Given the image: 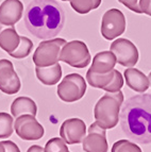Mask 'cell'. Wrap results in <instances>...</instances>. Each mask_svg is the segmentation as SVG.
<instances>
[{
  "label": "cell",
  "mask_w": 151,
  "mask_h": 152,
  "mask_svg": "<svg viewBox=\"0 0 151 152\" xmlns=\"http://www.w3.org/2000/svg\"><path fill=\"white\" fill-rule=\"evenodd\" d=\"M119 122L130 140L139 144H151V94L143 93L123 101Z\"/></svg>",
  "instance_id": "7a4b0ae2"
},
{
  "label": "cell",
  "mask_w": 151,
  "mask_h": 152,
  "mask_svg": "<svg viewBox=\"0 0 151 152\" xmlns=\"http://www.w3.org/2000/svg\"><path fill=\"white\" fill-rule=\"evenodd\" d=\"M116 63V56L112 51H102L94 56L93 64L88 70L95 74H108L115 68Z\"/></svg>",
  "instance_id": "9a60e30c"
},
{
  "label": "cell",
  "mask_w": 151,
  "mask_h": 152,
  "mask_svg": "<svg viewBox=\"0 0 151 152\" xmlns=\"http://www.w3.org/2000/svg\"><path fill=\"white\" fill-rule=\"evenodd\" d=\"M67 42L64 38H51L42 42L33 53V63L38 67H47L59 63L61 52Z\"/></svg>",
  "instance_id": "277c9868"
},
{
  "label": "cell",
  "mask_w": 151,
  "mask_h": 152,
  "mask_svg": "<svg viewBox=\"0 0 151 152\" xmlns=\"http://www.w3.org/2000/svg\"><path fill=\"white\" fill-rule=\"evenodd\" d=\"M106 130L94 122L88 128V135L84 137L82 148L85 152H108Z\"/></svg>",
  "instance_id": "7c38bea8"
},
{
  "label": "cell",
  "mask_w": 151,
  "mask_h": 152,
  "mask_svg": "<svg viewBox=\"0 0 151 152\" xmlns=\"http://www.w3.org/2000/svg\"><path fill=\"white\" fill-rule=\"evenodd\" d=\"M2 144L5 148V152H20L18 146L12 140H3Z\"/></svg>",
  "instance_id": "83f0119b"
},
{
  "label": "cell",
  "mask_w": 151,
  "mask_h": 152,
  "mask_svg": "<svg viewBox=\"0 0 151 152\" xmlns=\"http://www.w3.org/2000/svg\"><path fill=\"white\" fill-rule=\"evenodd\" d=\"M71 8L79 14H87L99 8L102 0H68Z\"/></svg>",
  "instance_id": "ffe728a7"
},
{
  "label": "cell",
  "mask_w": 151,
  "mask_h": 152,
  "mask_svg": "<svg viewBox=\"0 0 151 152\" xmlns=\"http://www.w3.org/2000/svg\"><path fill=\"white\" fill-rule=\"evenodd\" d=\"M123 103V94L121 91L108 93L99 99L94 109L96 122L101 128L108 130L115 128L119 121L120 107Z\"/></svg>",
  "instance_id": "3957f363"
},
{
  "label": "cell",
  "mask_w": 151,
  "mask_h": 152,
  "mask_svg": "<svg viewBox=\"0 0 151 152\" xmlns=\"http://www.w3.org/2000/svg\"><path fill=\"white\" fill-rule=\"evenodd\" d=\"M21 87L20 79L16 74L12 62L0 60V91L7 95H15Z\"/></svg>",
  "instance_id": "30bf717a"
},
{
  "label": "cell",
  "mask_w": 151,
  "mask_h": 152,
  "mask_svg": "<svg viewBox=\"0 0 151 152\" xmlns=\"http://www.w3.org/2000/svg\"><path fill=\"white\" fill-rule=\"evenodd\" d=\"M14 130L18 137L25 140H37L45 134L44 127L36 120L35 116L30 114L16 118L14 121Z\"/></svg>",
  "instance_id": "ba28073f"
},
{
  "label": "cell",
  "mask_w": 151,
  "mask_h": 152,
  "mask_svg": "<svg viewBox=\"0 0 151 152\" xmlns=\"http://www.w3.org/2000/svg\"><path fill=\"white\" fill-rule=\"evenodd\" d=\"M21 41L18 46V48L16 49L14 52L10 54L12 58H25L31 53V51L33 49V43L30 38L26 37V36H21Z\"/></svg>",
  "instance_id": "7402d4cb"
},
{
  "label": "cell",
  "mask_w": 151,
  "mask_h": 152,
  "mask_svg": "<svg viewBox=\"0 0 151 152\" xmlns=\"http://www.w3.org/2000/svg\"><path fill=\"white\" fill-rule=\"evenodd\" d=\"M11 113L15 118L26 114L35 116L37 113V105L35 101L29 97H18L11 104Z\"/></svg>",
  "instance_id": "ac0fdd59"
},
{
  "label": "cell",
  "mask_w": 151,
  "mask_h": 152,
  "mask_svg": "<svg viewBox=\"0 0 151 152\" xmlns=\"http://www.w3.org/2000/svg\"><path fill=\"white\" fill-rule=\"evenodd\" d=\"M0 152H5V148H4V146H3L2 142H0Z\"/></svg>",
  "instance_id": "f546056e"
},
{
  "label": "cell",
  "mask_w": 151,
  "mask_h": 152,
  "mask_svg": "<svg viewBox=\"0 0 151 152\" xmlns=\"http://www.w3.org/2000/svg\"><path fill=\"white\" fill-rule=\"evenodd\" d=\"M111 152H141V149L135 142L128 140H120L114 142Z\"/></svg>",
  "instance_id": "603a6c76"
},
{
  "label": "cell",
  "mask_w": 151,
  "mask_h": 152,
  "mask_svg": "<svg viewBox=\"0 0 151 152\" xmlns=\"http://www.w3.org/2000/svg\"><path fill=\"white\" fill-rule=\"evenodd\" d=\"M122 86H123L122 75H121L118 70H116L115 69V76H114V79L112 80L111 83L108 84V86H106L103 91H108V93H116V91H120Z\"/></svg>",
  "instance_id": "d4e9b609"
},
{
  "label": "cell",
  "mask_w": 151,
  "mask_h": 152,
  "mask_svg": "<svg viewBox=\"0 0 151 152\" xmlns=\"http://www.w3.org/2000/svg\"><path fill=\"white\" fill-rule=\"evenodd\" d=\"M45 152H69L67 144L61 137H53L46 142Z\"/></svg>",
  "instance_id": "cb8c5ba5"
},
{
  "label": "cell",
  "mask_w": 151,
  "mask_h": 152,
  "mask_svg": "<svg viewBox=\"0 0 151 152\" xmlns=\"http://www.w3.org/2000/svg\"><path fill=\"white\" fill-rule=\"evenodd\" d=\"M61 1H68V0H61Z\"/></svg>",
  "instance_id": "1f68e13d"
},
{
  "label": "cell",
  "mask_w": 151,
  "mask_h": 152,
  "mask_svg": "<svg viewBox=\"0 0 151 152\" xmlns=\"http://www.w3.org/2000/svg\"><path fill=\"white\" fill-rule=\"evenodd\" d=\"M127 21L123 13L118 9H111L104 13L101 20V35L108 41H112L123 34Z\"/></svg>",
  "instance_id": "52a82bcc"
},
{
  "label": "cell",
  "mask_w": 151,
  "mask_h": 152,
  "mask_svg": "<svg viewBox=\"0 0 151 152\" xmlns=\"http://www.w3.org/2000/svg\"><path fill=\"white\" fill-rule=\"evenodd\" d=\"M123 75H125L127 85L131 89L139 93V94L145 93L150 86L149 78L145 76V74L139 70V69L130 67V68L125 70Z\"/></svg>",
  "instance_id": "2e32d148"
},
{
  "label": "cell",
  "mask_w": 151,
  "mask_h": 152,
  "mask_svg": "<svg viewBox=\"0 0 151 152\" xmlns=\"http://www.w3.org/2000/svg\"><path fill=\"white\" fill-rule=\"evenodd\" d=\"M35 75L38 81L44 85L52 86L56 85L62 78V67L59 63L47 67H35Z\"/></svg>",
  "instance_id": "e0dca14e"
},
{
  "label": "cell",
  "mask_w": 151,
  "mask_h": 152,
  "mask_svg": "<svg viewBox=\"0 0 151 152\" xmlns=\"http://www.w3.org/2000/svg\"><path fill=\"white\" fill-rule=\"evenodd\" d=\"M27 152H45V149L42 148L40 146H38V145H33V146H31L29 148Z\"/></svg>",
  "instance_id": "f1b7e54d"
},
{
  "label": "cell",
  "mask_w": 151,
  "mask_h": 152,
  "mask_svg": "<svg viewBox=\"0 0 151 152\" xmlns=\"http://www.w3.org/2000/svg\"><path fill=\"white\" fill-rule=\"evenodd\" d=\"M65 13L56 0H33L25 11V25L31 34L40 39L54 38L62 31Z\"/></svg>",
  "instance_id": "6da1fadb"
},
{
  "label": "cell",
  "mask_w": 151,
  "mask_h": 152,
  "mask_svg": "<svg viewBox=\"0 0 151 152\" xmlns=\"http://www.w3.org/2000/svg\"><path fill=\"white\" fill-rule=\"evenodd\" d=\"M139 7L144 14L151 16V0H139Z\"/></svg>",
  "instance_id": "4316f807"
},
{
  "label": "cell",
  "mask_w": 151,
  "mask_h": 152,
  "mask_svg": "<svg viewBox=\"0 0 151 152\" xmlns=\"http://www.w3.org/2000/svg\"><path fill=\"white\" fill-rule=\"evenodd\" d=\"M148 78H149V82H150V87H151V71H150V74H149Z\"/></svg>",
  "instance_id": "4dcf8cb0"
},
{
  "label": "cell",
  "mask_w": 151,
  "mask_h": 152,
  "mask_svg": "<svg viewBox=\"0 0 151 152\" xmlns=\"http://www.w3.org/2000/svg\"><path fill=\"white\" fill-rule=\"evenodd\" d=\"M14 26H5L0 23V48L11 54L18 48L21 41Z\"/></svg>",
  "instance_id": "5bb4252c"
},
{
  "label": "cell",
  "mask_w": 151,
  "mask_h": 152,
  "mask_svg": "<svg viewBox=\"0 0 151 152\" xmlns=\"http://www.w3.org/2000/svg\"><path fill=\"white\" fill-rule=\"evenodd\" d=\"M14 131L13 116L5 112H0V138H8Z\"/></svg>",
  "instance_id": "44dd1931"
},
{
  "label": "cell",
  "mask_w": 151,
  "mask_h": 152,
  "mask_svg": "<svg viewBox=\"0 0 151 152\" xmlns=\"http://www.w3.org/2000/svg\"><path fill=\"white\" fill-rule=\"evenodd\" d=\"M114 76H115V69H113V70L108 72V74H102V75L95 74L93 71L87 70L86 80H87L88 84L92 87L104 89L112 82V80L114 79Z\"/></svg>",
  "instance_id": "d6986e66"
},
{
  "label": "cell",
  "mask_w": 151,
  "mask_h": 152,
  "mask_svg": "<svg viewBox=\"0 0 151 152\" xmlns=\"http://www.w3.org/2000/svg\"><path fill=\"white\" fill-rule=\"evenodd\" d=\"M60 61L75 68H85L91 63L92 56L84 42L71 41L64 45Z\"/></svg>",
  "instance_id": "5b68a950"
},
{
  "label": "cell",
  "mask_w": 151,
  "mask_h": 152,
  "mask_svg": "<svg viewBox=\"0 0 151 152\" xmlns=\"http://www.w3.org/2000/svg\"><path fill=\"white\" fill-rule=\"evenodd\" d=\"M111 51L115 54L116 62L125 67H133L139 61V50L127 38H117L111 44Z\"/></svg>",
  "instance_id": "9c48e42d"
},
{
  "label": "cell",
  "mask_w": 151,
  "mask_h": 152,
  "mask_svg": "<svg viewBox=\"0 0 151 152\" xmlns=\"http://www.w3.org/2000/svg\"><path fill=\"white\" fill-rule=\"evenodd\" d=\"M86 136L85 122L80 118H69L62 124L60 137L67 145L80 144Z\"/></svg>",
  "instance_id": "8fae6325"
},
{
  "label": "cell",
  "mask_w": 151,
  "mask_h": 152,
  "mask_svg": "<svg viewBox=\"0 0 151 152\" xmlns=\"http://www.w3.org/2000/svg\"><path fill=\"white\" fill-rule=\"evenodd\" d=\"M86 91V82L79 74H69L58 86V96L64 102L73 103L83 98Z\"/></svg>",
  "instance_id": "8992f818"
},
{
  "label": "cell",
  "mask_w": 151,
  "mask_h": 152,
  "mask_svg": "<svg viewBox=\"0 0 151 152\" xmlns=\"http://www.w3.org/2000/svg\"><path fill=\"white\" fill-rule=\"evenodd\" d=\"M23 14V4L20 0H4L0 4V23L5 26H14Z\"/></svg>",
  "instance_id": "4fadbf2b"
},
{
  "label": "cell",
  "mask_w": 151,
  "mask_h": 152,
  "mask_svg": "<svg viewBox=\"0 0 151 152\" xmlns=\"http://www.w3.org/2000/svg\"><path fill=\"white\" fill-rule=\"evenodd\" d=\"M119 2L122 3L126 8L131 10L132 12H135L137 14H141V7H139V0H118Z\"/></svg>",
  "instance_id": "484cf974"
}]
</instances>
